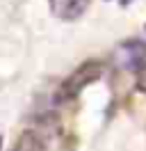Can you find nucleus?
Instances as JSON below:
<instances>
[{"mask_svg": "<svg viewBox=\"0 0 146 151\" xmlns=\"http://www.w3.org/2000/svg\"><path fill=\"white\" fill-rule=\"evenodd\" d=\"M50 12L59 19H75L80 16L84 7H87V0H48Z\"/></svg>", "mask_w": 146, "mask_h": 151, "instance_id": "7ed1b4c3", "label": "nucleus"}, {"mask_svg": "<svg viewBox=\"0 0 146 151\" xmlns=\"http://www.w3.org/2000/svg\"><path fill=\"white\" fill-rule=\"evenodd\" d=\"M2 142H5V140H2V135H0V151H2Z\"/></svg>", "mask_w": 146, "mask_h": 151, "instance_id": "0eeeda50", "label": "nucleus"}, {"mask_svg": "<svg viewBox=\"0 0 146 151\" xmlns=\"http://www.w3.org/2000/svg\"><path fill=\"white\" fill-rule=\"evenodd\" d=\"M139 87L146 92V69H144V71H139Z\"/></svg>", "mask_w": 146, "mask_h": 151, "instance_id": "39448f33", "label": "nucleus"}, {"mask_svg": "<svg viewBox=\"0 0 146 151\" xmlns=\"http://www.w3.org/2000/svg\"><path fill=\"white\" fill-rule=\"evenodd\" d=\"M100 76H103V62H98V60H87V62H82V64L62 83V87H59V99H62V101H71L75 96H80L82 89L89 87L91 83H96Z\"/></svg>", "mask_w": 146, "mask_h": 151, "instance_id": "f257e3e1", "label": "nucleus"}, {"mask_svg": "<svg viewBox=\"0 0 146 151\" xmlns=\"http://www.w3.org/2000/svg\"><path fill=\"white\" fill-rule=\"evenodd\" d=\"M119 2H121V7H128V5L132 2V0H119Z\"/></svg>", "mask_w": 146, "mask_h": 151, "instance_id": "423d86ee", "label": "nucleus"}, {"mask_svg": "<svg viewBox=\"0 0 146 151\" xmlns=\"http://www.w3.org/2000/svg\"><path fill=\"white\" fill-rule=\"evenodd\" d=\"M117 62L128 71H144L146 69V41L142 39H128L117 48Z\"/></svg>", "mask_w": 146, "mask_h": 151, "instance_id": "f03ea898", "label": "nucleus"}, {"mask_svg": "<svg viewBox=\"0 0 146 151\" xmlns=\"http://www.w3.org/2000/svg\"><path fill=\"white\" fill-rule=\"evenodd\" d=\"M11 151H44V144L39 140V135L32 131H25L18 135V140L14 142Z\"/></svg>", "mask_w": 146, "mask_h": 151, "instance_id": "20e7f679", "label": "nucleus"}]
</instances>
